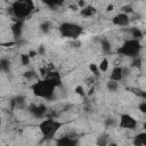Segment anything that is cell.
Here are the masks:
<instances>
[{
    "label": "cell",
    "mask_w": 146,
    "mask_h": 146,
    "mask_svg": "<svg viewBox=\"0 0 146 146\" xmlns=\"http://www.w3.org/2000/svg\"><path fill=\"white\" fill-rule=\"evenodd\" d=\"M108 143H110V140L106 135H102L97 139V146H108Z\"/></svg>",
    "instance_id": "obj_22"
},
{
    "label": "cell",
    "mask_w": 146,
    "mask_h": 146,
    "mask_svg": "<svg viewBox=\"0 0 146 146\" xmlns=\"http://www.w3.org/2000/svg\"><path fill=\"white\" fill-rule=\"evenodd\" d=\"M138 111H139L141 114L146 115V100H141V102L138 104Z\"/></svg>",
    "instance_id": "obj_26"
},
{
    "label": "cell",
    "mask_w": 146,
    "mask_h": 146,
    "mask_svg": "<svg viewBox=\"0 0 146 146\" xmlns=\"http://www.w3.org/2000/svg\"><path fill=\"white\" fill-rule=\"evenodd\" d=\"M143 128H144V130L146 131V120L144 121V123H143Z\"/></svg>",
    "instance_id": "obj_30"
},
{
    "label": "cell",
    "mask_w": 146,
    "mask_h": 146,
    "mask_svg": "<svg viewBox=\"0 0 146 146\" xmlns=\"http://www.w3.org/2000/svg\"><path fill=\"white\" fill-rule=\"evenodd\" d=\"M128 32H129V39H136V40H140L141 36H143V32L138 29V27H129L128 29Z\"/></svg>",
    "instance_id": "obj_13"
},
{
    "label": "cell",
    "mask_w": 146,
    "mask_h": 146,
    "mask_svg": "<svg viewBox=\"0 0 146 146\" xmlns=\"http://www.w3.org/2000/svg\"><path fill=\"white\" fill-rule=\"evenodd\" d=\"M56 146H79V140L73 136L58 137L55 140Z\"/></svg>",
    "instance_id": "obj_9"
},
{
    "label": "cell",
    "mask_w": 146,
    "mask_h": 146,
    "mask_svg": "<svg viewBox=\"0 0 146 146\" xmlns=\"http://www.w3.org/2000/svg\"><path fill=\"white\" fill-rule=\"evenodd\" d=\"M23 76H24L27 81H33V80L38 79V74H36V72H35V71H33V70L25 71V72H24V74H23Z\"/></svg>",
    "instance_id": "obj_18"
},
{
    "label": "cell",
    "mask_w": 146,
    "mask_h": 146,
    "mask_svg": "<svg viewBox=\"0 0 146 146\" xmlns=\"http://www.w3.org/2000/svg\"><path fill=\"white\" fill-rule=\"evenodd\" d=\"M96 13H97V9H96L92 5H88V6H86L84 8H82V9L80 10V15H81L82 17H86V18L92 17Z\"/></svg>",
    "instance_id": "obj_12"
},
{
    "label": "cell",
    "mask_w": 146,
    "mask_h": 146,
    "mask_svg": "<svg viewBox=\"0 0 146 146\" xmlns=\"http://www.w3.org/2000/svg\"><path fill=\"white\" fill-rule=\"evenodd\" d=\"M40 29H41V31H42L43 33H47V32H49V31H50L51 25H50V23H49V22H43V23L40 25Z\"/></svg>",
    "instance_id": "obj_25"
},
{
    "label": "cell",
    "mask_w": 146,
    "mask_h": 146,
    "mask_svg": "<svg viewBox=\"0 0 146 146\" xmlns=\"http://www.w3.org/2000/svg\"><path fill=\"white\" fill-rule=\"evenodd\" d=\"M108 11H111V10H113V5H108L107 6V8H106Z\"/></svg>",
    "instance_id": "obj_29"
},
{
    "label": "cell",
    "mask_w": 146,
    "mask_h": 146,
    "mask_svg": "<svg viewBox=\"0 0 146 146\" xmlns=\"http://www.w3.org/2000/svg\"><path fill=\"white\" fill-rule=\"evenodd\" d=\"M112 23L113 25L119 27H128L131 23V17L130 15H127L124 13H117L112 17Z\"/></svg>",
    "instance_id": "obj_7"
},
{
    "label": "cell",
    "mask_w": 146,
    "mask_h": 146,
    "mask_svg": "<svg viewBox=\"0 0 146 146\" xmlns=\"http://www.w3.org/2000/svg\"><path fill=\"white\" fill-rule=\"evenodd\" d=\"M108 67H110V60H108L106 57H104V58L99 62V64H98V68H99L100 72L105 73V72L108 71Z\"/></svg>",
    "instance_id": "obj_16"
},
{
    "label": "cell",
    "mask_w": 146,
    "mask_h": 146,
    "mask_svg": "<svg viewBox=\"0 0 146 146\" xmlns=\"http://www.w3.org/2000/svg\"><path fill=\"white\" fill-rule=\"evenodd\" d=\"M34 9H35V5L31 0H18V1H14L10 5L11 15L15 18H17V21H24L33 13Z\"/></svg>",
    "instance_id": "obj_2"
},
{
    "label": "cell",
    "mask_w": 146,
    "mask_h": 146,
    "mask_svg": "<svg viewBox=\"0 0 146 146\" xmlns=\"http://www.w3.org/2000/svg\"><path fill=\"white\" fill-rule=\"evenodd\" d=\"M121 13H124L127 15H130L133 13V8L131 5H124L123 7H121Z\"/></svg>",
    "instance_id": "obj_24"
},
{
    "label": "cell",
    "mask_w": 146,
    "mask_h": 146,
    "mask_svg": "<svg viewBox=\"0 0 146 146\" xmlns=\"http://www.w3.org/2000/svg\"><path fill=\"white\" fill-rule=\"evenodd\" d=\"M117 127L120 129H124V130H136L138 127V121L132 115H130L128 113H123L119 117Z\"/></svg>",
    "instance_id": "obj_6"
},
{
    "label": "cell",
    "mask_w": 146,
    "mask_h": 146,
    "mask_svg": "<svg viewBox=\"0 0 146 146\" xmlns=\"http://www.w3.org/2000/svg\"><path fill=\"white\" fill-rule=\"evenodd\" d=\"M124 79V71H123V67L120 66V65H115L110 75H108V80H112V81H115V82H121L122 80Z\"/></svg>",
    "instance_id": "obj_10"
},
{
    "label": "cell",
    "mask_w": 146,
    "mask_h": 146,
    "mask_svg": "<svg viewBox=\"0 0 146 146\" xmlns=\"http://www.w3.org/2000/svg\"><path fill=\"white\" fill-rule=\"evenodd\" d=\"M133 146H146V131L137 133L132 139Z\"/></svg>",
    "instance_id": "obj_11"
},
{
    "label": "cell",
    "mask_w": 146,
    "mask_h": 146,
    "mask_svg": "<svg viewBox=\"0 0 146 146\" xmlns=\"http://www.w3.org/2000/svg\"><path fill=\"white\" fill-rule=\"evenodd\" d=\"M116 124H117V121H115L114 119H107L106 122H105L106 128H112V127H114V125H116Z\"/></svg>",
    "instance_id": "obj_27"
},
{
    "label": "cell",
    "mask_w": 146,
    "mask_h": 146,
    "mask_svg": "<svg viewBox=\"0 0 146 146\" xmlns=\"http://www.w3.org/2000/svg\"><path fill=\"white\" fill-rule=\"evenodd\" d=\"M88 67H89V71L91 72V74H92V76L98 78V76L100 75V71H99V68H98V64L90 63V64L88 65Z\"/></svg>",
    "instance_id": "obj_17"
},
{
    "label": "cell",
    "mask_w": 146,
    "mask_h": 146,
    "mask_svg": "<svg viewBox=\"0 0 146 146\" xmlns=\"http://www.w3.org/2000/svg\"><path fill=\"white\" fill-rule=\"evenodd\" d=\"M63 127V122L55 117H46L39 123V130L44 139H52Z\"/></svg>",
    "instance_id": "obj_4"
},
{
    "label": "cell",
    "mask_w": 146,
    "mask_h": 146,
    "mask_svg": "<svg viewBox=\"0 0 146 146\" xmlns=\"http://www.w3.org/2000/svg\"><path fill=\"white\" fill-rule=\"evenodd\" d=\"M29 111L36 119H44L47 117V113H48V108L43 104H33L29 107Z\"/></svg>",
    "instance_id": "obj_8"
},
{
    "label": "cell",
    "mask_w": 146,
    "mask_h": 146,
    "mask_svg": "<svg viewBox=\"0 0 146 146\" xmlns=\"http://www.w3.org/2000/svg\"><path fill=\"white\" fill-rule=\"evenodd\" d=\"M19 59H21V64L24 65V66H27L30 64V62L32 60L31 57H30V55L27 52L26 54H21L19 55Z\"/></svg>",
    "instance_id": "obj_23"
},
{
    "label": "cell",
    "mask_w": 146,
    "mask_h": 146,
    "mask_svg": "<svg viewBox=\"0 0 146 146\" xmlns=\"http://www.w3.org/2000/svg\"><path fill=\"white\" fill-rule=\"evenodd\" d=\"M74 92L78 95V96H80V97H86L88 94L86 92V89H84V87L82 86V84H78V86H75V88H74Z\"/></svg>",
    "instance_id": "obj_21"
},
{
    "label": "cell",
    "mask_w": 146,
    "mask_h": 146,
    "mask_svg": "<svg viewBox=\"0 0 146 146\" xmlns=\"http://www.w3.org/2000/svg\"><path fill=\"white\" fill-rule=\"evenodd\" d=\"M100 49H102L103 54H105V55L111 54V51H112L111 42H110L107 39H103V40L100 41Z\"/></svg>",
    "instance_id": "obj_15"
},
{
    "label": "cell",
    "mask_w": 146,
    "mask_h": 146,
    "mask_svg": "<svg viewBox=\"0 0 146 146\" xmlns=\"http://www.w3.org/2000/svg\"><path fill=\"white\" fill-rule=\"evenodd\" d=\"M141 51V43L140 40L136 39H127L117 49L116 54L121 57H128V58H137L139 57V54Z\"/></svg>",
    "instance_id": "obj_3"
},
{
    "label": "cell",
    "mask_w": 146,
    "mask_h": 146,
    "mask_svg": "<svg viewBox=\"0 0 146 146\" xmlns=\"http://www.w3.org/2000/svg\"><path fill=\"white\" fill-rule=\"evenodd\" d=\"M56 88L57 87L49 79H39L31 86V90L36 97L48 100L54 97Z\"/></svg>",
    "instance_id": "obj_1"
},
{
    "label": "cell",
    "mask_w": 146,
    "mask_h": 146,
    "mask_svg": "<svg viewBox=\"0 0 146 146\" xmlns=\"http://www.w3.org/2000/svg\"><path fill=\"white\" fill-rule=\"evenodd\" d=\"M108 146H119V144L115 143V141H110L108 143Z\"/></svg>",
    "instance_id": "obj_28"
},
{
    "label": "cell",
    "mask_w": 146,
    "mask_h": 146,
    "mask_svg": "<svg viewBox=\"0 0 146 146\" xmlns=\"http://www.w3.org/2000/svg\"><path fill=\"white\" fill-rule=\"evenodd\" d=\"M22 22L23 21H16V23H14L11 25V32H13L15 38H19L22 34V27H23Z\"/></svg>",
    "instance_id": "obj_14"
},
{
    "label": "cell",
    "mask_w": 146,
    "mask_h": 146,
    "mask_svg": "<svg viewBox=\"0 0 146 146\" xmlns=\"http://www.w3.org/2000/svg\"><path fill=\"white\" fill-rule=\"evenodd\" d=\"M136 96H138L141 100H146V91L145 90H143V89H140V88H131L130 89Z\"/></svg>",
    "instance_id": "obj_19"
},
{
    "label": "cell",
    "mask_w": 146,
    "mask_h": 146,
    "mask_svg": "<svg viewBox=\"0 0 146 146\" xmlns=\"http://www.w3.org/2000/svg\"><path fill=\"white\" fill-rule=\"evenodd\" d=\"M59 34L65 39H78L83 33V27L73 22H64L58 26Z\"/></svg>",
    "instance_id": "obj_5"
},
{
    "label": "cell",
    "mask_w": 146,
    "mask_h": 146,
    "mask_svg": "<svg viewBox=\"0 0 146 146\" xmlns=\"http://www.w3.org/2000/svg\"><path fill=\"white\" fill-rule=\"evenodd\" d=\"M106 89L110 90V91H116L119 89V82H115V81H112V80H107L106 81Z\"/></svg>",
    "instance_id": "obj_20"
}]
</instances>
